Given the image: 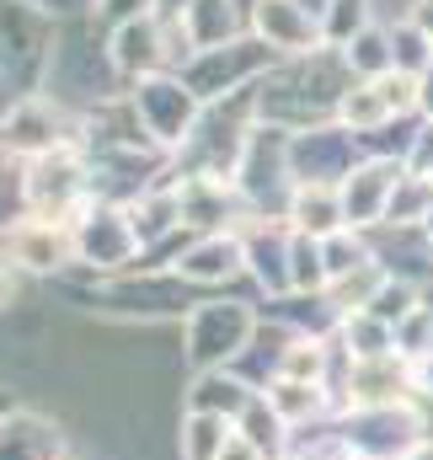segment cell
I'll return each instance as SVG.
<instances>
[{"label": "cell", "instance_id": "8fae6325", "mask_svg": "<svg viewBox=\"0 0 433 460\" xmlns=\"http://www.w3.org/2000/svg\"><path fill=\"white\" fill-rule=\"evenodd\" d=\"M316 375H322V348L316 343H300L284 353V380H311L316 385Z\"/></svg>", "mask_w": 433, "mask_h": 460}, {"label": "cell", "instance_id": "5b68a950", "mask_svg": "<svg viewBox=\"0 0 433 460\" xmlns=\"http://www.w3.org/2000/svg\"><path fill=\"white\" fill-rule=\"evenodd\" d=\"M396 166H369V172H358L353 182H348V215L358 220V226H369V215H380L385 209V193H396Z\"/></svg>", "mask_w": 433, "mask_h": 460}, {"label": "cell", "instance_id": "6da1fadb", "mask_svg": "<svg viewBox=\"0 0 433 460\" xmlns=\"http://www.w3.org/2000/svg\"><path fill=\"white\" fill-rule=\"evenodd\" d=\"M5 252H11V262L49 273V268H59L70 257V235L54 226V220H22V226L5 235Z\"/></svg>", "mask_w": 433, "mask_h": 460}, {"label": "cell", "instance_id": "ba28073f", "mask_svg": "<svg viewBox=\"0 0 433 460\" xmlns=\"http://www.w3.org/2000/svg\"><path fill=\"white\" fill-rule=\"evenodd\" d=\"M268 402L278 407V418L284 423H305V418H316L322 412V391L311 385V380H273V391H268Z\"/></svg>", "mask_w": 433, "mask_h": 460}, {"label": "cell", "instance_id": "5bb4252c", "mask_svg": "<svg viewBox=\"0 0 433 460\" xmlns=\"http://www.w3.org/2000/svg\"><path fill=\"white\" fill-rule=\"evenodd\" d=\"M418 27H423V32H433V0H423V5H418Z\"/></svg>", "mask_w": 433, "mask_h": 460}, {"label": "cell", "instance_id": "9c48e42d", "mask_svg": "<svg viewBox=\"0 0 433 460\" xmlns=\"http://www.w3.org/2000/svg\"><path fill=\"white\" fill-rule=\"evenodd\" d=\"M235 423H241L235 434H241V439H252L257 450H278V445H284V418H278V407H273V402H257V396H252V407H246Z\"/></svg>", "mask_w": 433, "mask_h": 460}, {"label": "cell", "instance_id": "277c9868", "mask_svg": "<svg viewBox=\"0 0 433 460\" xmlns=\"http://www.w3.org/2000/svg\"><path fill=\"white\" fill-rule=\"evenodd\" d=\"M230 439H235L230 418H215V412H188V423H182V460H219Z\"/></svg>", "mask_w": 433, "mask_h": 460}, {"label": "cell", "instance_id": "52a82bcc", "mask_svg": "<svg viewBox=\"0 0 433 460\" xmlns=\"http://www.w3.org/2000/svg\"><path fill=\"white\" fill-rule=\"evenodd\" d=\"M235 262H241V246L235 241H225V235H215V241H204V246H193L188 257H182V273L188 279H230L235 273Z\"/></svg>", "mask_w": 433, "mask_h": 460}, {"label": "cell", "instance_id": "4fadbf2b", "mask_svg": "<svg viewBox=\"0 0 433 460\" xmlns=\"http://www.w3.org/2000/svg\"><path fill=\"white\" fill-rule=\"evenodd\" d=\"M219 460H262V450H257L252 439H241V434H235V439L225 445V456H219Z\"/></svg>", "mask_w": 433, "mask_h": 460}, {"label": "cell", "instance_id": "3957f363", "mask_svg": "<svg viewBox=\"0 0 433 460\" xmlns=\"http://www.w3.org/2000/svg\"><path fill=\"white\" fill-rule=\"evenodd\" d=\"M402 369H396V358H358L353 364V375H348V391H353V407H391L402 391Z\"/></svg>", "mask_w": 433, "mask_h": 460}, {"label": "cell", "instance_id": "7c38bea8", "mask_svg": "<svg viewBox=\"0 0 433 460\" xmlns=\"http://www.w3.org/2000/svg\"><path fill=\"white\" fill-rule=\"evenodd\" d=\"M123 38H128V43L139 38V65H145V59H150V32H139V27H128ZM118 65H123V70H134V49H123V54H118Z\"/></svg>", "mask_w": 433, "mask_h": 460}, {"label": "cell", "instance_id": "30bf717a", "mask_svg": "<svg viewBox=\"0 0 433 460\" xmlns=\"http://www.w3.org/2000/svg\"><path fill=\"white\" fill-rule=\"evenodd\" d=\"M262 5V32H273V43H311V22L289 11V0H257Z\"/></svg>", "mask_w": 433, "mask_h": 460}, {"label": "cell", "instance_id": "8992f818", "mask_svg": "<svg viewBox=\"0 0 433 460\" xmlns=\"http://www.w3.org/2000/svg\"><path fill=\"white\" fill-rule=\"evenodd\" d=\"M342 215H348V209L337 204V193H331V188H322V182H305V188L295 193V226L311 230L316 241H322V235H331Z\"/></svg>", "mask_w": 433, "mask_h": 460}, {"label": "cell", "instance_id": "7a4b0ae2", "mask_svg": "<svg viewBox=\"0 0 433 460\" xmlns=\"http://www.w3.org/2000/svg\"><path fill=\"white\" fill-rule=\"evenodd\" d=\"M27 193H32V204H38V209H49V193H54V215H59V209H65V199H75V193H81V166H75V155L49 150V155L32 166Z\"/></svg>", "mask_w": 433, "mask_h": 460}, {"label": "cell", "instance_id": "9a60e30c", "mask_svg": "<svg viewBox=\"0 0 433 460\" xmlns=\"http://www.w3.org/2000/svg\"><path fill=\"white\" fill-rule=\"evenodd\" d=\"M11 300V268H5V257H0V305Z\"/></svg>", "mask_w": 433, "mask_h": 460}]
</instances>
